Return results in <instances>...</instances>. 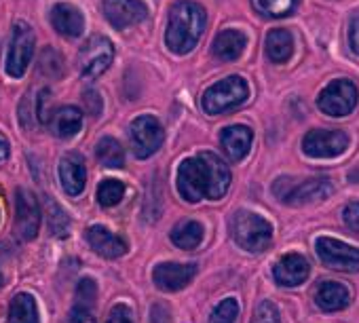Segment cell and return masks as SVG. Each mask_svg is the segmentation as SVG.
<instances>
[{"instance_id": "7", "label": "cell", "mask_w": 359, "mask_h": 323, "mask_svg": "<svg viewBox=\"0 0 359 323\" xmlns=\"http://www.w3.org/2000/svg\"><path fill=\"white\" fill-rule=\"evenodd\" d=\"M357 97H359L357 87L346 78H338L332 81L327 87H323V91L317 97V106L323 114L340 118L355 110Z\"/></svg>"}, {"instance_id": "21", "label": "cell", "mask_w": 359, "mask_h": 323, "mask_svg": "<svg viewBox=\"0 0 359 323\" xmlns=\"http://www.w3.org/2000/svg\"><path fill=\"white\" fill-rule=\"evenodd\" d=\"M248 45V39L243 32L239 30H222L212 45V53L214 57L222 60V62H235L241 57L243 49Z\"/></svg>"}, {"instance_id": "25", "label": "cell", "mask_w": 359, "mask_h": 323, "mask_svg": "<svg viewBox=\"0 0 359 323\" xmlns=\"http://www.w3.org/2000/svg\"><path fill=\"white\" fill-rule=\"evenodd\" d=\"M171 241L180 247V249H195L201 245L203 241V226L195 220H187L180 222L173 231H171Z\"/></svg>"}, {"instance_id": "18", "label": "cell", "mask_w": 359, "mask_h": 323, "mask_svg": "<svg viewBox=\"0 0 359 323\" xmlns=\"http://www.w3.org/2000/svg\"><path fill=\"white\" fill-rule=\"evenodd\" d=\"M252 139H254V133L250 127L245 125H233V127H226L222 133H220V144H222V150L226 152V156L231 160H241L245 158V154L250 152L252 148Z\"/></svg>"}, {"instance_id": "35", "label": "cell", "mask_w": 359, "mask_h": 323, "mask_svg": "<svg viewBox=\"0 0 359 323\" xmlns=\"http://www.w3.org/2000/svg\"><path fill=\"white\" fill-rule=\"evenodd\" d=\"M342 220H344V226H346L351 233L359 235V203H357V201H353V203H348V205L344 207Z\"/></svg>"}, {"instance_id": "33", "label": "cell", "mask_w": 359, "mask_h": 323, "mask_svg": "<svg viewBox=\"0 0 359 323\" xmlns=\"http://www.w3.org/2000/svg\"><path fill=\"white\" fill-rule=\"evenodd\" d=\"M20 121L26 129H32V125L39 121V114H36V97H32V93H28L20 106Z\"/></svg>"}, {"instance_id": "3", "label": "cell", "mask_w": 359, "mask_h": 323, "mask_svg": "<svg viewBox=\"0 0 359 323\" xmlns=\"http://www.w3.org/2000/svg\"><path fill=\"white\" fill-rule=\"evenodd\" d=\"M275 197L285 205H306L325 201L332 193V180L327 178H306V180H294V178H279L273 184Z\"/></svg>"}, {"instance_id": "8", "label": "cell", "mask_w": 359, "mask_h": 323, "mask_svg": "<svg viewBox=\"0 0 359 323\" xmlns=\"http://www.w3.org/2000/svg\"><path fill=\"white\" fill-rule=\"evenodd\" d=\"M114 60V47L112 43L106 39V36H91L81 53H79V68H81V74L91 81V78H97L102 76L110 64Z\"/></svg>"}, {"instance_id": "20", "label": "cell", "mask_w": 359, "mask_h": 323, "mask_svg": "<svg viewBox=\"0 0 359 323\" xmlns=\"http://www.w3.org/2000/svg\"><path fill=\"white\" fill-rule=\"evenodd\" d=\"M315 302L321 310L334 312V310H342L348 306L351 302V291L336 281H321L317 291H315Z\"/></svg>"}, {"instance_id": "31", "label": "cell", "mask_w": 359, "mask_h": 323, "mask_svg": "<svg viewBox=\"0 0 359 323\" xmlns=\"http://www.w3.org/2000/svg\"><path fill=\"white\" fill-rule=\"evenodd\" d=\"M237 317H239V302L235 298H226L214 308L210 323H235Z\"/></svg>"}, {"instance_id": "16", "label": "cell", "mask_w": 359, "mask_h": 323, "mask_svg": "<svg viewBox=\"0 0 359 323\" xmlns=\"http://www.w3.org/2000/svg\"><path fill=\"white\" fill-rule=\"evenodd\" d=\"M60 180L64 191L70 197H76L85 191V182H87V170H85V160L81 154L70 152L62 158L60 163Z\"/></svg>"}, {"instance_id": "1", "label": "cell", "mask_w": 359, "mask_h": 323, "mask_svg": "<svg viewBox=\"0 0 359 323\" xmlns=\"http://www.w3.org/2000/svg\"><path fill=\"white\" fill-rule=\"evenodd\" d=\"M231 186V172L214 152H201L182 160L177 170V191L187 201L222 199Z\"/></svg>"}, {"instance_id": "38", "label": "cell", "mask_w": 359, "mask_h": 323, "mask_svg": "<svg viewBox=\"0 0 359 323\" xmlns=\"http://www.w3.org/2000/svg\"><path fill=\"white\" fill-rule=\"evenodd\" d=\"M348 43H351V49L359 55V13L348 24Z\"/></svg>"}, {"instance_id": "6", "label": "cell", "mask_w": 359, "mask_h": 323, "mask_svg": "<svg viewBox=\"0 0 359 323\" xmlns=\"http://www.w3.org/2000/svg\"><path fill=\"white\" fill-rule=\"evenodd\" d=\"M36 47V36L34 30L26 22H15L13 26V39L9 45V55H7V74L13 78H22L32 62Z\"/></svg>"}, {"instance_id": "30", "label": "cell", "mask_w": 359, "mask_h": 323, "mask_svg": "<svg viewBox=\"0 0 359 323\" xmlns=\"http://www.w3.org/2000/svg\"><path fill=\"white\" fill-rule=\"evenodd\" d=\"M41 72L49 78H60L64 74V60L57 51L53 49H45L41 55V64H39Z\"/></svg>"}, {"instance_id": "11", "label": "cell", "mask_w": 359, "mask_h": 323, "mask_svg": "<svg viewBox=\"0 0 359 323\" xmlns=\"http://www.w3.org/2000/svg\"><path fill=\"white\" fill-rule=\"evenodd\" d=\"M315 247L325 266H330L334 270H342V273H359V249L357 247H351L332 237H319Z\"/></svg>"}, {"instance_id": "34", "label": "cell", "mask_w": 359, "mask_h": 323, "mask_svg": "<svg viewBox=\"0 0 359 323\" xmlns=\"http://www.w3.org/2000/svg\"><path fill=\"white\" fill-rule=\"evenodd\" d=\"M252 323H281L277 306L273 302H269V300L260 302L258 308H256V312H254Z\"/></svg>"}, {"instance_id": "12", "label": "cell", "mask_w": 359, "mask_h": 323, "mask_svg": "<svg viewBox=\"0 0 359 323\" xmlns=\"http://www.w3.org/2000/svg\"><path fill=\"white\" fill-rule=\"evenodd\" d=\"M39 224H41V212H39L36 197L26 188H18V193H15V233H18V237H22L24 241H32L39 233Z\"/></svg>"}, {"instance_id": "9", "label": "cell", "mask_w": 359, "mask_h": 323, "mask_svg": "<svg viewBox=\"0 0 359 323\" xmlns=\"http://www.w3.org/2000/svg\"><path fill=\"white\" fill-rule=\"evenodd\" d=\"M129 139H131V148H133V154L137 158H148L152 156L163 139H165V133H163V127L161 123L154 118V116H137L131 127H129Z\"/></svg>"}, {"instance_id": "5", "label": "cell", "mask_w": 359, "mask_h": 323, "mask_svg": "<svg viewBox=\"0 0 359 323\" xmlns=\"http://www.w3.org/2000/svg\"><path fill=\"white\" fill-rule=\"evenodd\" d=\"M233 239L248 252H264L273 241V226L258 214L239 212L233 218Z\"/></svg>"}, {"instance_id": "32", "label": "cell", "mask_w": 359, "mask_h": 323, "mask_svg": "<svg viewBox=\"0 0 359 323\" xmlns=\"http://www.w3.org/2000/svg\"><path fill=\"white\" fill-rule=\"evenodd\" d=\"M97 298V287L93 279H83L76 287V306H85L91 308L95 304Z\"/></svg>"}, {"instance_id": "42", "label": "cell", "mask_w": 359, "mask_h": 323, "mask_svg": "<svg viewBox=\"0 0 359 323\" xmlns=\"http://www.w3.org/2000/svg\"><path fill=\"white\" fill-rule=\"evenodd\" d=\"M0 285H3V275H0Z\"/></svg>"}, {"instance_id": "13", "label": "cell", "mask_w": 359, "mask_h": 323, "mask_svg": "<svg viewBox=\"0 0 359 323\" xmlns=\"http://www.w3.org/2000/svg\"><path fill=\"white\" fill-rule=\"evenodd\" d=\"M102 11L116 30H125L129 26L140 24L148 13L142 0H104Z\"/></svg>"}, {"instance_id": "37", "label": "cell", "mask_w": 359, "mask_h": 323, "mask_svg": "<svg viewBox=\"0 0 359 323\" xmlns=\"http://www.w3.org/2000/svg\"><path fill=\"white\" fill-rule=\"evenodd\" d=\"M106 323H133V315H131L129 306L116 304V306L110 310V317H108Z\"/></svg>"}, {"instance_id": "22", "label": "cell", "mask_w": 359, "mask_h": 323, "mask_svg": "<svg viewBox=\"0 0 359 323\" xmlns=\"http://www.w3.org/2000/svg\"><path fill=\"white\" fill-rule=\"evenodd\" d=\"M81 125H83V112L74 106H64V108L55 110L49 118L51 133L62 139L74 137L81 131Z\"/></svg>"}, {"instance_id": "29", "label": "cell", "mask_w": 359, "mask_h": 323, "mask_svg": "<svg viewBox=\"0 0 359 323\" xmlns=\"http://www.w3.org/2000/svg\"><path fill=\"white\" fill-rule=\"evenodd\" d=\"M125 195V184L118 182V180H104L100 186H97V201L100 205L104 207H112L116 205Z\"/></svg>"}, {"instance_id": "19", "label": "cell", "mask_w": 359, "mask_h": 323, "mask_svg": "<svg viewBox=\"0 0 359 323\" xmlns=\"http://www.w3.org/2000/svg\"><path fill=\"white\" fill-rule=\"evenodd\" d=\"M87 241L91 249L102 258H118L127 252V243L104 226H91L87 231Z\"/></svg>"}, {"instance_id": "14", "label": "cell", "mask_w": 359, "mask_h": 323, "mask_svg": "<svg viewBox=\"0 0 359 323\" xmlns=\"http://www.w3.org/2000/svg\"><path fill=\"white\" fill-rule=\"evenodd\" d=\"M197 275V266L195 264H158L152 273L154 285L161 287L163 291H177L187 287L193 277Z\"/></svg>"}, {"instance_id": "23", "label": "cell", "mask_w": 359, "mask_h": 323, "mask_svg": "<svg viewBox=\"0 0 359 323\" xmlns=\"http://www.w3.org/2000/svg\"><path fill=\"white\" fill-rule=\"evenodd\" d=\"M266 55L273 64H285L294 53V39L287 30L277 28L266 34Z\"/></svg>"}, {"instance_id": "27", "label": "cell", "mask_w": 359, "mask_h": 323, "mask_svg": "<svg viewBox=\"0 0 359 323\" xmlns=\"http://www.w3.org/2000/svg\"><path fill=\"white\" fill-rule=\"evenodd\" d=\"M45 212H47V222H49L51 235L66 237L68 231H70V218H68V214L53 199H47L45 201Z\"/></svg>"}, {"instance_id": "17", "label": "cell", "mask_w": 359, "mask_h": 323, "mask_svg": "<svg viewBox=\"0 0 359 323\" xmlns=\"http://www.w3.org/2000/svg\"><path fill=\"white\" fill-rule=\"evenodd\" d=\"M51 24L57 30V34H62L66 39H76L85 30L83 13L74 5H68V3H60V5L53 7V11H51Z\"/></svg>"}, {"instance_id": "40", "label": "cell", "mask_w": 359, "mask_h": 323, "mask_svg": "<svg viewBox=\"0 0 359 323\" xmlns=\"http://www.w3.org/2000/svg\"><path fill=\"white\" fill-rule=\"evenodd\" d=\"M150 315H152V323H169V310L163 304H154Z\"/></svg>"}, {"instance_id": "4", "label": "cell", "mask_w": 359, "mask_h": 323, "mask_svg": "<svg viewBox=\"0 0 359 323\" xmlns=\"http://www.w3.org/2000/svg\"><path fill=\"white\" fill-rule=\"evenodd\" d=\"M250 97V87L241 76L218 81L203 93V110L212 116L239 108Z\"/></svg>"}, {"instance_id": "36", "label": "cell", "mask_w": 359, "mask_h": 323, "mask_svg": "<svg viewBox=\"0 0 359 323\" xmlns=\"http://www.w3.org/2000/svg\"><path fill=\"white\" fill-rule=\"evenodd\" d=\"M64 323H95V317L91 315V308H85V306H74L66 321Z\"/></svg>"}, {"instance_id": "2", "label": "cell", "mask_w": 359, "mask_h": 323, "mask_svg": "<svg viewBox=\"0 0 359 323\" xmlns=\"http://www.w3.org/2000/svg\"><path fill=\"white\" fill-rule=\"evenodd\" d=\"M205 22L208 15L199 3H193V0H180V3H175L169 11L165 32V43L169 51L177 55L193 51L205 30Z\"/></svg>"}, {"instance_id": "28", "label": "cell", "mask_w": 359, "mask_h": 323, "mask_svg": "<svg viewBox=\"0 0 359 323\" xmlns=\"http://www.w3.org/2000/svg\"><path fill=\"white\" fill-rule=\"evenodd\" d=\"M254 9L264 18H285L294 11L296 0H252Z\"/></svg>"}, {"instance_id": "15", "label": "cell", "mask_w": 359, "mask_h": 323, "mask_svg": "<svg viewBox=\"0 0 359 323\" xmlns=\"http://www.w3.org/2000/svg\"><path fill=\"white\" fill-rule=\"evenodd\" d=\"M309 273H311V266H309L306 258L300 256V254H287V256H283L275 264V268H273L275 281L279 285H283V287H296V285L304 283L306 277H309Z\"/></svg>"}, {"instance_id": "41", "label": "cell", "mask_w": 359, "mask_h": 323, "mask_svg": "<svg viewBox=\"0 0 359 323\" xmlns=\"http://www.w3.org/2000/svg\"><path fill=\"white\" fill-rule=\"evenodd\" d=\"M9 156V144H7V139H3L0 137V163Z\"/></svg>"}, {"instance_id": "39", "label": "cell", "mask_w": 359, "mask_h": 323, "mask_svg": "<svg viewBox=\"0 0 359 323\" xmlns=\"http://www.w3.org/2000/svg\"><path fill=\"white\" fill-rule=\"evenodd\" d=\"M85 104L89 106V112H91L93 116L100 114V110H102V99H100V95H97L95 91H85Z\"/></svg>"}, {"instance_id": "26", "label": "cell", "mask_w": 359, "mask_h": 323, "mask_svg": "<svg viewBox=\"0 0 359 323\" xmlns=\"http://www.w3.org/2000/svg\"><path fill=\"white\" fill-rule=\"evenodd\" d=\"M95 156L104 167L118 170L125 163V150L114 137H102L95 146Z\"/></svg>"}, {"instance_id": "24", "label": "cell", "mask_w": 359, "mask_h": 323, "mask_svg": "<svg viewBox=\"0 0 359 323\" xmlns=\"http://www.w3.org/2000/svg\"><path fill=\"white\" fill-rule=\"evenodd\" d=\"M9 323H41L36 300L30 294H18L9 306Z\"/></svg>"}, {"instance_id": "10", "label": "cell", "mask_w": 359, "mask_h": 323, "mask_svg": "<svg viewBox=\"0 0 359 323\" xmlns=\"http://www.w3.org/2000/svg\"><path fill=\"white\" fill-rule=\"evenodd\" d=\"M348 148V135L336 129H315L302 139V150L311 158H334Z\"/></svg>"}]
</instances>
